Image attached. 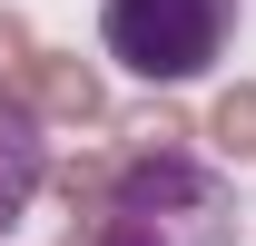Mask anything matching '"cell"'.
<instances>
[{
  "label": "cell",
  "mask_w": 256,
  "mask_h": 246,
  "mask_svg": "<svg viewBox=\"0 0 256 246\" xmlns=\"http://www.w3.org/2000/svg\"><path fill=\"white\" fill-rule=\"evenodd\" d=\"M89 246H236L246 236V207H236V178L207 168V158H128L118 148V187L108 207L79 216Z\"/></svg>",
  "instance_id": "6da1fadb"
},
{
  "label": "cell",
  "mask_w": 256,
  "mask_h": 246,
  "mask_svg": "<svg viewBox=\"0 0 256 246\" xmlns=\"http://www.w3.org/2000/svg\"><path fill=\"white\" fill-rule=\"evenodd\" d=\"M236 20L246 0H98V50L148 89H188L226 60Z\"/></svg>",
  "instance_id": "7a4b0ae2"
},
{
  "label": "cell",
  "mask_w": 256,
  "mask_h": 246,
  "mask_svg": "<svg viewBox=\"0 0 256 246\" xmlns=\"http://www.w3.org/2000/svg\"><path fill=\"white\" fill-rule=\"evenodd\" d=\"M10 98H20L40 128H98L108 118V79H98V60H79V50H40Z\"/></svg>",
  "instance_id": "3957f363"
},
{
  "label": "cell",
  "mask_w": 256,
  "mask_h": 246,
  "mask_svg": "<svg viewBox=\"0 0 256 246\" xmlns=\"http://www.w3.org/2000/svg\"><path fill=\"white\" fill-rule=\"evenodd\" d=\"M50 187V128L20 108V98L0 89V236L30 216V197Z\"/></svg>",
  "instance_id": "277c9868"
},
{
  "label": "cell",
  "mask_w": 256,
  "mask_h": 246,
  "mask_svg": "<svg viewBox=\"0 0 256 246\" xmlns=\"http://www.w3.org/2000/svg\"><path fill=\"white\" fill-rule=\"evenodd\" d=\"M50 187H60L69 226L98 216V207H108V187H118V148H69V158H50Z\"/></svg>",
  "instance_id": "5b68a950"
},
{
  "label": "cell",
  "mask_w": 256,
  "mask_h": 246,
  "mask_svg": "<svg viewBox=\"0 0 256 246\" xmlns=\"http://www.w3.org/2000/svg\"><path fill=\"white\" fill-rule=\"evenodd\" d=\"M197 138H207L226 168H256V79H236V89L207 108V128H197Z\"/></svg>",
  "instance_id": "8992f818"
},
{
  "label": "cell",
  "mask_w": 256,
  "mask_h": 246,
  "mask_svg": "<svg viewBox=\"0 0 256 246\" xmlns=\"http://www.w3.org/2000/svg\"><path fill=\"white\" fill-rule=\"evenodd\" d=\"M40 60V30H30V10H10L0 0V89H20V69Z\"/></svg>",
  "instance_id": "52a82bcc"
}]
</instances>
